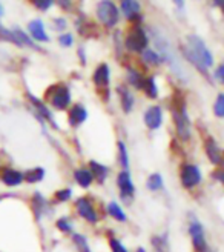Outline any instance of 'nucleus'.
<instances>
[{"label": "nucleus", "instance_id": "nucleus-32", "mask_svg": "<svg viewBox=\"0 0 224 252\" xmlns=\"http://www.w3.org/2000/svg\"><path fill=\"white\" fill-rule=\"evenodd\" d=\"M152 245L157 248V252H168V243H166V238L163 237H154L152 238Z\"/></svg>", "mask_w": 224, "mask_h": 252}, {"label": "nucleus", "instance_id": "nucleus-22", "mask_svg": "<svg viewBox=\"0 0 224 252\" xmlns=\"http://www.w3.org/2000/svg\"><path fill=\"white\" fill-rule=\"evenodd\" d=\"M128 82H129L132 86H135L137 90H143V88H144V83H146V79L143 77V75H141L139 71H135V69L129 68V71H128Z\"/></svg>", "mask_w": 224, "mask_h": 252}, {"label": "nucleus", "instance_id": "nucleus-33", "mask_svg": "<svg viewBox=\"0 0 224 252\" xmlns=\"http://www.w3.org/2000/svg\"><path fill=\"white\" fill-rule=\"evenodd\" d=\"M72 195V191L69 188H65V189H60V191L56 192V198L57 201H68Z\"/></svg>", "mask_w": 224, "mask_h": 252}, {"label": "nucleus", "instance_id": "nucleus-11", "mask_svg": "<svg viewBox=\"0 0 224 252\" xmlns=\"http://www.w3.org/2000/svg\"><path fill=\"white\" fill-rule=\"evenodd\" d=\"M144 123L149 129H158L163 123V111L160 106H151L144 112Z\"/></svg>", "mask_w": 224, "mask_h": 252}, {"label": "nucleus", "instance_id": "nucleus-10", "mask_svg": "<svg viewBox=\"0 0 224 252\" xmlns=\"http://www.w3.org/2000/svg\"><path fill=\"white\" fill-rule=\"evenodd\" d=\"M77 211L80 214V217H83L86 221H89V223H97L98 221L97 212H95L94 206L91 205V201L88 198L80 197L77 200Z\"/></svg>", "mask_w": 224, "mask_h": 252}, {"label": "nucleus", "instance_id": "nucleus-3", "mask_svg": "<svg viewBox=\"0 0 224 252\" xmlns=\"http://www.w3.org/2000/svg\"><path fill=\"white\" fill-rule=\"evenodd\" d=\"M172 117H173V122H175V129H177L178 137L183 142H188L191 138V120L188 117V111H186L184 102L173 108Z\"/></svg>", "mask_w": 224, "mask_h": 252}, {"label": "nucleus", "instance_id": "nucleus-37", "mask_svg": "<svg viewBox=\"0 0 224 252\" xmlns=\"http://www.w3.org/2000/svg\"><path fill=\"white\" fill-rule=\"evenodd\" d=\"M214 77H215V80H217V82H220L221 85H224V62H223L221 65L215 69Z\"/></svg>", "mask_w": 224, "mask_h": 252}, {"label": "nucleus", "instance_id": "nucleus-38", "mask_svg": "<svg viewBox=\"0 0 224 252\" xmlns=\"http://www.w3.org/2000/svg\"><path fill=\"white\" fill-rule=\"evenodd\" d=\"M54 25H56V30H65L66 28V20L63 17H57L54 19Z\"/></svg>", "mask_w": 224, "mask_h": 252}, {"label": "nucleus", "instance_id": "nucleus-36", "mask_svg": "<svg viewBox=\"0 0 224 252\" xmlns=\"http://www.w3.org/2000/svg\"><path fill=\"white\" fill-rule=\"evenodd\" d=\"M37 8H39V9H42V11H46V9H49V8H51L53 6V0H34V2H32Z\"/></svg>", "mask_w": 224, "mask_h": 252}, {"label": "nucleus", "instance_id": "nucleus-39", "mask_svg": "<svg viewBox=\"0 0 224 252\" xmlns=\"http://www.w3.org/2000/svg\"><path fill=\"white\" fill-rule=\"evenodd\" d=\"M212 177H214L215 180H218L221 185H224V171H215V172L212 174Z\"/></svg>", "mask_w": 224, "mask_h": 252}, {"label": "nucleus", "instance_id": "nucleus-13", "mask_svg": "<svg viewBox=\"0 0 224 252\" xmlns=\"http://www.w3.org/2000/svg\"><path fill=\"white\" fill-rule=\"evenodd\" d=\"M86 119H88V111H86L83 105H74L72 109L69 111L68 122L72 128H77V126L82 125Z\"/></svg>", "mask_w": 224, "mask_h": 252}, {"label": "nucleus", "instance_id": "nucleus-43", "mask_svg": "<svg viewBox=\"0 0 224 252\" xmlns=\"http://www.w3.org/2000/svg\"><path fill=\"white\" fill-rule=\"evenodd\" d=\"M2 11H3V9H2V5H0V16H2Z\"/></svg>", "mask_w": 224, "mask_h": 252}, {"label": "nucleus", "instance_id": "nucleus-16", "mask_svg": "<svg viewBox=\"0 0 224 252\" xmlns=\"http://www.w3.org/2000/svg\"><path fill=\"white\" fill-rule=\"evenodd\" d=\"M206 154L209 157V160L214 163V165H220V163H223V156H221V151L217 145V142L214 140V138H207L206 140Z\"/></svg>", "mask_w": 224, "mask_h": 252}, {"label": "nucleus", "instance_id": "nucleus-27", "mask_svg": "<svg viewBox=\"0 0 224 252\" xmlns=\"http://www.w3.org/2000/svg\"><path fill=\"white\" fill-rule=\"evenodd\" d=\"M143 90L146 91V94L151 98H157L158 97V86H157V80H155L154 75H152V77L146 79V83H144Z\"/></svg>", "mask_w": 224, "mask_h": 252}, {"label": "nucleus", "instance_id": "nucleus-1", "mask_svg": "<svg viewBox=\"0 0 224 252\" xmlns=\"http://www.w3.org/2000/svg\"><path fill=\"white\" fill-rule=\"evenodd\" d=\"M186 43H188V46L183 49L184 56L201 72L207 74V69L214 65V56L207 48V45L203 42L201 37L194 34L186 37Z\"/></svg>", "mask_w": 224, "mask_h": 252}, {"label": "nucleus", "instance_id": "nucleus-19", "mask_svg": "<svg viewBox=\"0 0 224 252\" xmlns=\"http://www.w3.org/2000/svg\"><path fill=\"white\" fill-rule=\"evenodd\" d=\"M29 100L32 102V105L35 106V109H37V112H39V114L42 116V117H45L46 120H49L53 125H54V128H58L57 126V123H56V120H54V117L51 116V112H49V109L40 102V100H37L35 97H32V95H29Z\"/></svg>", "mask_w": 224, "mask_h": 252}, {"label": "nucleus", "instance_id": "nucleus-5", "mask_svg": "<svg viewBox=\"0 0 224 252\" xmlns=\"http://www.w3.org/2000/svg\"><path fill=\"white\" fill-rule=\"evenodd\" d=\"M46 97H49V102L56 109H66L71 103V91L65 85L49 88Z\"/></svg>", "mask_w": 224, "mask_h": 252}, {"label": "nucleus", "instance_id": "nucleus-34", "mask_svg": "<svg viewBox=\"0 0 224 252\" xmlns=\"http://www.w3.org/2000/svg\"><path fill=\"white\" fill-rule=\"evenodd\" d=\"M109 245H111L112 252H128V249L124 248V245L120 240H117V238H111Z\"/></svg>", "mask_w": 224, "mask_h": 252}, {"label": "nucleus", "instance_id": "nucleus-30", "mask_svg": "<svg viewBox=\"0 0 224 252\" xmlns=\"http://www.w3.org/2000/svg\"><path fill=\"white\" fill-rule=\"evenodd\" d=\"M214 112L220 119L224 117V94H218V97L215 100V105H214Z\"/></svg>", "mask_w": 224, "mask_h": 252}, {"label": "nucleus", "instance_id": "nucleus-42", "mask_svg": "<svg viewBox=\"0 0 224 252\" xmlns=\"http://www.w3.org/2000/svg\"><path fill=\"white\" fill-rule=\"evenodd\" d=\"M137 252H146V251L143 248H139V249H137Z\"/></svg>", "mask_w": 224, "mask_h": 252}, {"label": "nucleus", "instance_id": "nucleus-35", "mask_svg": "<svg viewBox=\"0 0 224 252\" xmlns=\"http://www.w3.org/2000/svg\"><path fill=\"white\" fill-rule=\"evenodd\" d=\"M58 43H60L61 46H66V48H69V46L74 43V37H72V34H69V32H66V34H61V35L58 37Z\"/></svg>", "mask_w": 224, "mask_h": 252}, {"label": "nucleus", "instance_id": "nucleus-12", "mask_svg": "<svg viewBox=\"0 0 224 252\" xmlns=\"http://www.w3.org/2000/svg\"><path fill=\"white\" fill-rule=\"evenodd\" d=\"M121 12L124 16H126L128 20L131 22H135V20H141V5L139 2H135V0H123L121 5Z\"/></svg>", "mask_w": 224, "mask_h": 252}, {"label": "nucleus", "instance_id": "nucleus-9", "mask_svg": "<svg viewBox=\"0 0 224 252\" xmlns=\"http://www.w3.org/2000/svg\"><path fill=\"white\" fill-rule=\"evenodd\" d=\"M117 185L120 188V195H121V198H124V201L132 198V195L135 192V186H134V182L131 179V174L128 171H121L118 174Z\"/></svg>", "mask_w": 224, "mask_h": 252}, {"label": "nucleus", "instance_id": "nucleus-8", "mask_svg": "<svg viewBox=\"0 0 224 252\" xmlns=\"http://www.w3.org/2000/svg\"><path fill=\"white\" fill-rule=\"evenodd\" d=\"M189 234L192 237V245H194L195 251L204 252L207 249V245H206V237H204L203 224L198 220L192 219V221L189 223Z\"/></svg>", "mask_w": 224, "mask_h": 252}, {"label": "nucleus", "instance_id": "nucleus-26", "mask_svg": "<svg viewBox=\"0 0 224 252\" xmlns=\"http://www.w3.org/2000/svg\"><path fill=\"white\" fill-rule=\"evenodd\" d=\"M45 177V169L43 168H34L31 171H28L27 174L23 175V179L29 182V183H37V182H40L43 180Z\"/></svg>", "mask_w": 224, "mask_h": 252}, {"label": "nucleus", "instance_id": "nucleus-20", "mask_svg": "<svg viewBox=\"0 0 224 252\" xmlns=\"http://www.w3.org/2000/svg\"><path fill=\"white\" fill-rule=\"evenodd\" d=\"M89 168H91V174H92V177H95L98 182H105L106 177H108V168L103 166L102 163H98V161H89Z\"/></svg>", "mask_w": 224, "mask_h": 252}, {"label": "nucleus", "instance_id": "nucleus-29", "mask_svg": "<svg viewBox=\"0 0 224 252\" xmlns=\"http://www.w3.org/2000/svg\"><path fill=\"white\" fill-rule=\"evenodd\" d=\"M118 158H120V163L124 169H128L129 166V156H128V149H126V145L123 142H118Z\"/></svg>", "mask_w": 224, "mask_h": 252}, {"label": "nucleus", "instance_id": "nucleus-21", "mask_svg": "<svg viewBox=\"0 0 224 252\" xmlns=\"http://www.w3.org/2000/svg\"><path fill=\"white\" fill-rule=\"evenodd\" d=\"M74 177H76V182H77L82 188H88V186H91V183H92V180H94L91 171H88V169H77L76 172H74Z\"/></svg>", "mask_w": 224, "mask_h": 252}, {"label": "nucleus", "instance_id": "nucleus-15", "mask_svg": "<svg viewBox=\"0 0 224 252\" xmlns=\"http://www.w3.org/2000/svg\"><path fill=\"white\" fill-rule=\"evenodd\" d=\"M109 77H111L109 66L106 65V63H102V65H98L97 69L94 71L92 80H94V83H95L98 88H108V85H109Z\"/></svg>", "mask_w": 224, "mask_h": 252}, {"label": "nucleus", "instance_id": "nucleus-40", "mask_svg": "<svg viewBox=\"0 0 224 252\" xmlns=\"http://www.w3.org/2000/svg\"><path fill=\"white\" fill-rule=\"evenodd\" d=\"M215 6H220L223 9V14H224V0H215V2H212Z\"/></svg>", "mask_w": 224, "mask_h": 252}, {"label": "nucleus", "instance_id": "nucleus-31", "mask_svg": "<svg viewBox=\"0 0 224 252\" xmlns=\"http://www.w3.org/2000/svg\"><path fill=\"white\" fill-rule=\"evenodd\" d=\"M57 228L61 231V232H71L72 231V221L68 219V217H61L57 220Z\"/></svg>", "mask_w": 224, "mask_h": 252}, {"label": "nucleus", "instance_id": "nucleus-4", "mask_svg": "<svg viewBox=\"0 0 224 252\" xmlns=\"http://www.w3.org/2000/svg\"><path fill=\"white\" fill-rule=\"evenodd\" d=\"M147 35L141 27H134L131 32L124 39V46L132 53H143L144 49H147Z\"/></svg>", "mask_w": 224, "mask_h": 252}, {"label": "nucleus", "instance_id": "nucleus-41", "mask_svg": "<svg viewBox=\"0 0 224 252\" xmlns=\"http://www.w3.org/2000/svg\"><path fill=\"white\" fill-rule=\"evenodd\" d=\"M61 6H63V8H69L71 6V2H58Z\"/></svg>", "mask_w": 224, "mask_h": 252}, {"label": "nucleus", "instance_id": "nucleus-18", "mask_svg": "<svg viewBox=\"0 0 224 252\" xmlns=\"http://www.w3.org/2000/svg\"><path fill=\"white\" fill-rule=\"evenodd\" d=\"M117 93L120 94V98H121V108L128 114V112H131L134 108V97H132L131 91L126 90V88H123V86L117 88Z\"/></svg>", "mask_w": 224, "mask_h": 252}, {"label": "nucleus", "instance_id": "nucleus-25", "mask_svg": "<svg viewBox=\"0 0 224 252\" xmlns=\"http://www.w3.org/2000/svg\"><path fill=\"white\" fill-rule=\"evenodd\" d=\"M146 186H147L149 191H160V189L163 188V177H161V174L155 172V174L149 175Z\"/></svg>", "mask_w": 224, "mask_h": 252}, {"label": "nucleus", "instance_id": "nucleus-7", "mask_svg": "<svg viewBox=\"0 0 224 252\" xmlns=\"http://www.w3.org/2000/svg\"><path fill=\"white\" fill-rule=\"evenodd\" d=\"M180 179H181V185L184 188H188V189L194 188L201 182V169L196 165H191V163H188V165H184L181 168Z\"/></svg>", "mask_w": 224, "mask_h": 252}, {"label": "nucleus", "instance_id": "nucleus-6", "mask_svg": "<svg viewBox=\"0 0 224 252\" xmlns=\"http://www.w3.org/2000/svg\"><path fill=\"white\" fill-rule=\"evenodd\" d=\"M97 16L103 22L105 27L114 28L118 22V8L109 0H103V2H98L97 5Z\"/></svg>", "mask_w": 224, "mask_h": 252}, {"label": "nucleus", "instance_id": "nucleus-17", "mask_svg": "<svg viewBox=\"0 0 224 252\" xmlns=\"http://www.w3.org/2000/svg\"><path fill=\"white\" fill-rule=\"evenodd\" d=\"M2 180L6 186H17L23 182V174L19 172V171H14V169H3L2 171Z\"/></svg>", "mask_w": 224, "mask_h": 252}, {"label": "nucleus", "instance_id": "nucleus-28", "mask_svg": "<svg viewBox=\"0 0 224 252\" xmlns=\"http://www.w3.org/2000/svg\"><path fill=\"white\" fill-rule=\"evenodd\" d=\"M72 242L76 243V246L79 248L80 252H91L89 245H88V238L82 234H74L72 235Z\"/></svg>", "mask_w": 224, "mask_h": 252}, {"label": "nucleus", "instance_id": "nucleus-2", "mask_svg": "<svg viewBox=\"0 0 224 252\" xmlns=\"http://www.w3.org/2000/svg\"><path fill=\"white\" fill-rule=\"evenodd\" d=\"M152 32V40L155 43V48L158 49V54L161 56V59H163V62H166L168 65L173 69V72H175L177 75H180V77H183L184 75V71L180 65V62L177 59V53H173V48L172 45L169 43V40L166 39V37L161 34L158 30H151Z\"/></svg>", "mask_w": 224, "mask_h": 252}, {"label": "nucleus", "instance_id": "nucleus-44", "mask_svg": "<svg viewBox=\"0 0 224 252\" xmlns=\"http://www.w3.org/2000/svg\"><path fill=\"white\" fill-rule=\"evenodd\" d=\"M204 252H212V251H209V249H206V251H204Z\"/></svg>", "mask_w": 224, "mask_h": 252}, {"label": "nucleus", "instance_id": "nucleus-24", "mask_svg": "<svg viewBox=\"0 0 224 252\" xmlns=\"http://www.w3.org/2000/svg\"><path fill=\"white\" fill-rule=\"evenodd\" d=\"M143 56V60L146 63H149V65H154V66H158L160 63H163V59H161V56L155 51V49H144V51L141 53Z\"/></svg>", "mask_w": 224, "mask_h": 252}, {"label": "nucleus", "instance_id": "nucleus-45", "mask_svg": "<svg viewBox=\"0 0 224 252\" xmlns=\"http://www.w3.org/2000/svg\"><path fill=\"white\" fill-rule=\"evenodd\" d=\"M223 165H224V160H223Z\"/></svg>", "mask_w": 224, "mask_h": 252}, {"label": "nucleus", "instance_id": "nucleus-23", "mask_svg": "<svg viewBox=\"0 0 224 252\" xmlns=\"http://www.w3.org/2000/svg\"><path fill=\"white\" fill-rule=\"evenodd\" d=\"M108 212L111 217H114L115 220L118 221H126V214H124V211L121 209V206L117 203V201H111V203L108 205Z\"/></svg>", "mask_w": 224, "mask_h": 252}, {"label": "nucleus", "instance_id": "nucleus-14", "mask_svg": "<svg viewBox=\"0 0 224 252\" xmlns=\"http://www.w3.org/2000/svg\"><path fill=\"white\" fill-rule=\"evenodd\" d=\"M28 30H29L34 40H37V42H48L49 40V37L45 31V25L40 19L31 20L28 25Z\"/></svg>", "mask_w": 224, "mask_h": 252}]
</instances>
